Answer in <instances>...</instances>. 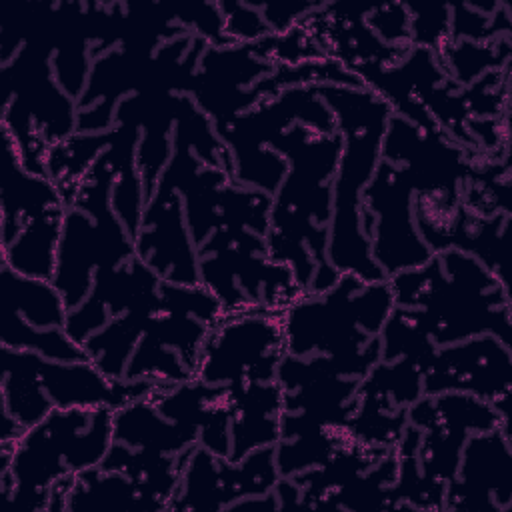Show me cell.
Returning a JSON list of instances; mask_svg holds the SVG:
<instances>
[{"label":"cell","instance_id":"cell-1","mask_svg":"<svg viewBox=\"0 0 512 512\" xmlns=\"http://www.w3.org/2000/svg\"><path fill=\"white\" fill-rule=\"evenodd\" d=\"M316 90L332 110L340 134L326 258L338 272H352L366 282L386 280L370 254L362 194L382 162V138L392 108L364 84H316Z\"/></svg>","mask_w":512,"mask_h":512},{"label":"cell","instance_id":"cell-2","mask_svg":"<svg viewBox=\"0 0 512 512\" xmlns=\"http://www.w3.org/2000/svg\"><path fill=\"white\" fill-rule=\"evenodd\" d=\"M386 280L394 304L416 310L436 348L484 334L510 346L508 290L474 256L448 248Z\"/></svg>","mask_w":512,"mask_h":512},{"label":"cell","instance_id":"cell-3","mask_svg":"<svg viewBox=\"0 0 512 512\" xmlns=\"http://www.w3.org/2000/svg\"><path fill=\"white\" fill-rule=\"evenodd\" d=\"M114 408H52L16 440L2 442V494L26 510H48L56 484L100 466L112 446Z\"/></svg>","mask_w":512,"mask_h":512},{"label":"cell","instance_id":"cell-4","mask_svg":"<svg viewBox=\"0 0 512 512\" xmlns=\"http://www.w3.org/2000/svg\"><path fill=\"white\" fill-rule=\"evenodd\" d=\"M388 280L366 282L352 272L322 292H304L282 312L292 356H334L364 378L380 360V332L394 310Z\"/></svg>","mask_w":512,"mask_h":512},{"label":"cell","instance_id":"cell-5","mask_svg":"<svg viewBox=\"0 0 512 512\" xmlns=\"http://www.w3.org/2000/svg\"><path fill=\"white\" fill-rule=\"evenodd\" d=\"M286 354L282 312L224 310L206 334L194 378L216 388L272 382Z\"/></svg>","mask_w":512,"mask_h":512},{"label":"cell","instance_id":"cell-6","mask_svg":"<svg viewBox=\"0 0 512 512\" xmlns=\"http://www.w3.org/2000/svg\"><path fill=\"white\" fill-rule=\"evenodd\" d=\"M414 198L416 192L404 168L384 160L362 194L370 254L386 278L418 268L434 256L416 228Z\"/></svg>","mask_w":512,"mask_h":512},{"label":"cell","instance_id":"cell-7","mask_svg":"<svg viewBox=\"0 0 512 512\" xmlns=\"http://www.w3.org/2000/svg\"><path fill=\"white\" fill-rule=\"evenodd\" d=\"M278 480L274 446L230 460L196 444L184 458L168 510H224L242 498L270 494Z\"/></svg>","mask_w":512,"mask_h":512},{"label":"cell","instance_id":"cell-8","mask_svg":"<svg viewBox=\"0 0 512 512\" xmlns=\"http://www.w3.org/2000/svg\"><path fill=\"white\" fill-rule=\"evenodd\" d=\"M422 392H464L486 402L512 394L510 346L484 334L434 348L422 366Z\"/></svg>","mask_w":512,"mask_h":512},{"label":"cell","instance_id":"cell-9","mask_svg":"<svg viewBox=\"0 0 512 512\" xmlns=\"http://www.w3.org/2000/svg\"><path fill=\"white\" fill-rule=\"evenodd\" d=\"M136 256L162 282L198 284V248L192 240L180 194L158 182L146 202L140 230L134 238Z\"/></svg>","mask_w":512,"mask_h":512},{"label":"cell","instance_id":"cell-10","mask_svg":"<svg viewBox=\"0 0 512 512\" xmlns=\"http://www.w3.org/2000/svg\"><path fill=\"white\" fill-rule=\"evenodd\" d=\"M512 502L510 434L502 428L466 438L454 478L444 492L450 510H508Z\"/></svg>","mask_w":512,"mask_h":512},{"label":"cell","instance_id":"cell-11","mask_svg":"<svg viewBox=\"0 0 512 512\" xmlns=\"http://www.w3.org/2000/svg\"><path fill=\"white\" fill-rule=\"evenodd\" d=\"M162 280L138 256L126 262L98 270L90 294L82 304L68 310L64 330L84 342L112 318L132 310H160Z\"/></svg>","mask_w":512,"mask_h":512},{"label":"cell","instance_id":"cell-12","mask_svg":"<svg viewBox=\"0 0 512 512\" xmlns=\"http://www.w3.org/2000/svg\"><path fill=\"white\" fill-rule=\"evenodd\" d=\"M48 510H166L132 476L94 466L54 486Z\"/></svg>","mask_w":512,"mask_h":512},{"label":"cell","instance_id":"cell-13","mask_svg":"<svg viewBox=\"0 0 512 512\" xmlns=\"http://www.w3.org/2000/svg\"><path fill=\"white\" fill-rule=\"evenodd\" d=\"M228 392L230 448L228 458L240 460L252 450L274 446L280 440L282 388L272 382H250Z\"/></svg>","mask_w":512,"mask_h":512},{"label":"cell","instance_id":"cell-14","mask_svg":"<svg viewBox=\"0 0 512 512\" xmlns=\"http://www.w3.org/2000/svg\"><path fill=\"white\" fill-rule=\"evenodd\" d=\"M2 140V246H6L28 220L48 210L62 208L66 202L54 180L24 168L14 142L4 128Z\"/></svg>","mask_w":512,"mask_h":512},{"label":"cell","instance_id":"cell-15","mask_svg":"<svg viewBox=\"0 0 512 512\" xmlns=\"http://www.w3.org/2000/svg\"><path fill=\"white\" fill-rule=\"evenodd\" d=\"M112 438L132 450L182 456L198 444V430L166 418L152 396H146L114 410Z\"/></svg>","mask_w":512,"mask_h":512},{"label":"cell","instance_id":"cell-16","mask_svg":"<svg viewBox=\"0 0 512 512\" xmlns=\"http://www.w3.org/2000/svg\"><path fill=\"white\" fill-rule=\"evenodd\" d=\"M38 356L36 352L2 348V414L24 430L54 408L38 380Z\"/></svg>","mask_w":512,"mask_h":512},{"label":"cell","instance_id":"cell-17","mask_svg":"<svg viewBox=\"0 0 512 512\" xmlns=\"http://www.w3.org/2000/svg\"><path fill=\"white\" fill-rule=\"evenodd\" d=\"M64 212L66 206L48 210L28 220L20 232L6 246H2V266H8L24 276L52 280Z\"/></svg>","mask_w":512,"mask_h":512},{"label":"cell","instance_id":"cell-18","mask_svg":"<svg viewBox=\"0 0 512 512\" xmlns=\"http://www.w3.org/2000/svg\"><path fill=\"white\" fill-rule=\"evenodd\" d=\"M2 308L22 316L36 328H64L68 306L50 278H34L2 266Z\"/></svg>","mask_w":512,"mask_h":512},{"label":"cell","instance_id":"cell-19","mask_svg":"<svg viewBox=\"0 0 512 512\" xmlns=\"http://www.w3.org/2000/svg\"><path fill=\"white\" fill-rule=\"evenodd\" d=\"M152 314L156 312L132 310L106 322L100 330L82 342L88 360L94 362L106 376L124 380L128 360L140 342Z\"/></svg>","mask_w":512,"mask_h":512},{"label":"cell","instance_id":"cell-20","mask_svg":"<svg viewBox=\"0 0 512 512\" xmlns=\"http://www.w3.org/2000/svg\"><path fill=\"white\" fill-rule=\"evenodd\" d=\"M0 340L2 348L36 352L50 360H88L84 346L64 328H36L8 308L0 310Z\"/></svg>","mask_w":512,"mask_h":512},{"label":"cell","instance_id":"cell-21","mask_svg":"<svg viewBox=\"0 0 512 512\" xmlns=\"http://www.w3.org/2000/svg\"><path fill=\"white\" fill-rule=\"evenodd\" d=\"M474 22H476V30H480V24H482V14L478 16L476 12H474ZM466 38H474V28L468 24L466 28H464V32H462Z\"/></svg>","mask_w":512,"mask_h":512}]
</instances>
